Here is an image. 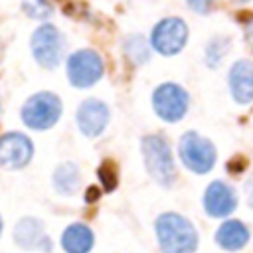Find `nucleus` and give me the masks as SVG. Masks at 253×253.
<instances>
[{"label": "nucleus", "instance_id": "obj_1", "mask_svg": "<svg viewBox=\"0 0 253 253\" xmlns=\"http://www.w3.org/2000/svg\"><path fill=\"white\" fill-rule=\"evenodd\" d=\"M156 237L162 253H194L198 247V231L180 213H162L156 219Z\"/></svg>", "mask_w": 253, "mask_h": 253}, {"label": "nucleus", "instance_id": "obj_2", "mask_svg": "<svg viewBox=\"0 0 253 253\" xmlns=\"http://www.w3.org/2000/svg\"><path fill=\"white\" fill-rule=\"evenodd\" d=\"M142 156H144V166H146L148 174L160 186L168 188L176 178L174 158H172L168 142L160 134L144 136L142 138Z\"/></svg>", "mask_w": 253, "mask_h": 253}, {"label": "nucleus", "instance_id": "obj_3", "mask_svg": "<svg viewBox=\"0 0 253 253\" xmlns=\"http://www.w3.org/2000/svg\"><path fill=\"white\" fill-rule=\"evenodd\" d=\"M61 117V101L57 95L42 91L32 95L22 107V121L26 126L45 130L53 126Z\"/></svg>", "mask_w": 253, "mask_h": 253}, {"label": "nucleus", "instance_id": "obj_4", "mask_svg": "<svg viewBox=\"0 0 253 253\" xmlns=\"http://www.w3.org/2000/svg\"><path fill=\"white\" fill-rule=\"evenodd\" d=\"M180 158L194 174H206L215 164V148L213 144L200 136L198 132L190 130L180 138Z\"/></svg>", "mask_w": 253, "mask_h": 253}, {"label": "nucleus", "instance_id": "obj_5", "mask_svg": "<svg viewBox=\"0 0 253 253\" xmlns=\"http://www.w3.org/2000/svg\"><path fill=\"white\" fill-rule=\"evenodd\" d=\"M103 59L93 49H79L67 59V77L75 87H91L103 75Z\"/></svg>", "mask_w": 253, "mask_h": 253}, {"label": "nucleus", "instance_id": "obj_6", "mask_svg": "<svg viewBox=\"0 0 253 253\" xmlns=\"http://www.w3.org/2000/svg\"><path fill=\"white\" fill-rule=\"evenodd\" d=\"M32 53L42 67H55L63 55V36L51 24L40 26L32 36Z\"/></svg>", "mask_w": 253, "mask_h": 253}, {"label": "nucleus", "instance_id": "obj_7", "mask_svg": "<svg viewBox=\"0 0 253 253\" xmlns=\"http://www.w3.org/2000/svg\"><path fill=\"white\" fill-rule=\"evenodd\" d=\"M188 103L190 99H188L186 89H182L176 83H162L156 87L152 95V105H154L156 115L168 123L180 121L188 111Z\"/></svg>", "mask_w": 253, "mask_h": 253}, {"label": "nucleus", "instance_id": "obj_8", "mask_svg": "<svg viewBox=\"0 0 253 253\" xmlns=\"http://www.w3.org/2000/svg\"><path fill=\"white\" fill-rule=\"evenodd\" d=\"M188 40V26L180 18H166L160 20L150 36L152 47L162 55H174L178 53Z\"/></svg>", "mask_w": 253, "mask_h": 253}, {"label": "nucleus", "instance_id": "obj_9", "mask_svg": "<svg viewBox=\"0 0 253 253\" xmlns=\"http://www.w3.org/2000/svg\"><path fill=\"white\" fill-rule=\"evenodd\" d=\"M34 154L32 140L22 132H6L0 136V166L8 170L24 168Z\"/></svg>", "mask_w": 253, "mask_h": 253}, {"label": "nucleus", "instance_id": "obj_10", "mask_svg": "<svg viewBox=\"0 0 253 253\" xmlns=\"http://www.w3.org/2000/svg\"><path fill=\"white\" fill-rule=\"evenodd\" d=\"M14 239L18 247L28 251H51V241L45 235V227L36 217H22L14 227Z\"/></svg>", "mask_w": 253, "mask_h": 253}, {"label": "nucleus", "instance_id": "obj_11", "mask_svg": "<svg viewBox=\"0 0 253 253\" xmlns=\"http://www.w3.org/2000/svg\"><path fill=\"white\" fill-rule=\"evenodd\" d=\"M237 206V196L231 186H227L221 180H215L208 186L204 194V208L208 215L211 217H225L229 215Z\"/></svg>", "mask_w": 253, "mask_h": 253}, {"label": "nucleus", "instance_id": "obj_12", "mask_svg": "<svg viewBox=\"0 0 253 253\" xmlns=\"http://www.w3.org/2000/svg\"><path fill=\"white\" fill-rule=\"evenodd\" d=\"M109 123V107L99 99H87L77 109V125L85 136H97Z\"/></svg>", "mask_w": 253, "mask_h": 253}, {"label": "nucleus", "instance_id": "obj_13", "mask_svg": "<svg viewBox=\"0 0 253 253\" xmlns=\"http://www.w3.org/2000/svg\"><path fill=\"white\" fill-rule=\"evenodd\" d=\"M229 91L237 103H253V61L241 59L233 63L227 75Z\"/></svg>", "mask_w": 253, "mask_h": 253}, {"label": "nucleus", "instance_id": "obj_14", "mask_svg": "<svg viewBox=\"0 0 253 253\" xmlns=\"http://www.w3.org/2000/svg\"><path fill=\"white\" fill-rule=\"evenodd\" d=\"M215 241L225 251H237V249L245 247V243L249 241V229L239 219H227L219 225V229L215 233Z\"/></svg>", "mask_w": 253, "mask_h": 253}, {"label": "nucleus", "instance_id": "obj_15", "mask_svg": "<svg viewBox=\"0 0 253 253\" xmlns=\"http://www.w3.org/2000/svg\"><path fill=\"white\" fill-rule=\"evenodd\" d=\"M93 231L85 223H71L61 235V245L67 253H89L93 247Z\"/></svg>", "mask_w": 253, "mask_h": 253}, {"label": "nucleus", "instance_id": "obj_16", "mask_svg": "<svg viewBox=\"0 0 253 253\" xmlns=\"http://www.w3.org/2000/svg\"><path fill=\"white\" fill-rule=\"evenodd\" d=\"M79 184H81V176H79V168L77 164L73 162H63L55 168L53 172V188L59 192V194H75L79 190Z\"/></svg>", "mask_w": 253, "mask_h": 253}, {"label": "nucleus", "instance_id": "obj_17", "mask_svg": "<svg viewBox=\"0 0 253 253\" xmlns=\"http://www.w3.org/2000/svg\"><path fill=\"white\" fill-rule=\"evenodd\" d=\"M125 51H126L128 59L136 65L146 63L148 57H150V47H148V43L142 36H128L126 42H125Z\"/></svg>", "mask_w": 253, "mask_h": 253}, {"label": "nucleus", "instance_id": "obj_18", "mask_svg": "<svg viewBox=\"0 0 253 253\" xmlns=\"http://www.w3.org/2000/svg\"><path fill=\"white\" fill-rule=\"evenodd\" d=\"M229 49V40L227 38H213L210 43H208V49H206V59H208V65L210 67H217L219 61L223 59V55L227 53Z\"/></svg>", "mask_w": 253, "mask_h": 253}, {"label": "nucleus", "instance_id": "obj_19", "mask_svg": "<svg viewBox=\"0 0 253 253\" xmlns=\"http://www.w3.org/2000/svg\"><path fill=\"white\" fill-rule=\"evenodd\" d=\"M22 10L30 16V18H36V20H45L51 16L53 12V6L47 2V0H24L22 4Z\"/></svg>", "mask_w": 253, "mask_h": 253}, {"label": "nucleus", "instance_id": "obj_20", "mask_svg": "<svg viewBox=\"0 0 253 253\" xmlns=\"http://www.w3.org/2000/svg\"><path fill=\"white\" fill-rule=\"evenodd\" d=\"M99 180L103 182V186H105L107 192L115 190V186H117V170H115V164L113 162H105L99 168Z\"/></svg>", "mask_w": 253, "mask_h": 253}, {"label": "nucleus", "instance_id": "obj_21", "mask_svg": "<svg viewBox=\"0 0 253 253\" xmlns=\"http://www.w3.org/2000/svg\"><path fill=\"white\" fill-rule=\"evenodd\" d=\"M211 4H213V0H188V6H190L194 12H202V14L210 12Z\"/></svg>", "mask_w": 253, "mask_h": 253}, {"label": "nucleus", "instance_id": "obj_22", "mask_svg": "<svg viewBox=\"0 0 253 253\" xmlns=\"http://www.w3.org/2000/svg\"><path fill=\"white\" fill-rule=\"evenodd\" d=\"M245 38H247V42L253 45V18L247 20V24H245Z\"/></svg>", "mask_w": 253, "mask_h": 253}, {"label": "nucleus", "instance_id": "obj_23", "mask_svg": "<svg viewBox=\"0 0 253 253\" xmlns=\"http://www.w3.org/2000/svg\"><path fill=\"white\" fill-rule=\"evenodd\" d=\"M249 204H251V208H253V178L249 180Z\"/></svg>", "mask_w": 253, "mask_h": 253}, {"label": "nucleus", "instance_id": "obj_24", "mask_svg": "<svg viewBox=\"0 0 253 253\" xmlns=\"http://www.w3.org/2000/svg\"><path fill=\"white\" fill-rule=\"evenodd\" d=\"M0 233H2V219H0Z\"/></svg>", "mask_w": 253, "mask_h": 253}, {"label": "nucleus", "instance_id": "obj_25", "mask_svg": "<svg viewBox=\"0 0 253 253\" xmlns=\"http://www.w3.org/2000/svg\"><path fill=\"white\" fill-rule=\"evenodd\" d=\"M237 2H249V0H237Z\"/></svg>", "mask_w": 253, "mask_h": 253}]
</instances>
